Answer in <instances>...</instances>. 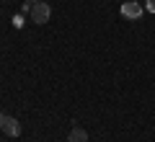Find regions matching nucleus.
<instances>
[{
	"mask_svg": "<svg viewBox=\"0 0 155 142\" xmlns=\"http://www.w3.org/2000/svg\"><path fill=\"white\" fill-rule=\"evenodd\" d=\"M67 142H88V132L80 129V127H72L70 134H67Z\"/></svg>",
	"mask_w": 155,
	"mask_h": 142,
	"instance_id": "4",
	"label": "nucleus"
},
{
	"mask_svg": "<svg viewBox=\"0 0 155 142\" xmlns=\"http://www.w3.org/2000/svg\"><path fill=\"white\" fill-rule=\"evenodd\" d=\"M145 11H147V13H155V0H147V3H145Z\"/></svg>",
	"mask_w": 155,
	"mask_h": 142,
	"instance_id": "5",
	"label": "nucleus"
},
{
	"mask_svg": "<svg viewBox=\"0 0 155 142\" xmlns=\"http://www.w3.org/2000/svg\"><path fill=\"white\" fill-rule=\"evenodd\" d=\"M3 119H5V114H3V111H0V127H3Z\"/></svg>",
	"mask_w": 155,
	"mask_h": 142,
	"instance_id": "8",
	"label": "nucleus"
},
{
	"mask_svg": "<svg viewBox=\"0 0 155 142\" xmlns=\"http://www.w3.org/2000/svg\"><path fill=\"white\" fill-rule=\"evenodd\" d=\"M39 0H23V11H31V5H36Z\"/></svg>",
	"mask_w": 155,
	"mask_h": 142,
	"instance_id": "6",
	"label": "nucleus"
},
{
	"mask_svg": "<svg viewBox=\"0 0 155 142\" xmlns=\"http://www.w3.org/2000/svg\"><path fill=\"white\" fill-rule=\"evenodd\" d=\"M31 21L34 23H47L49 21V16H52V8H49V3H36V5H31Z\"/></svg>",
	"mask_w": 155,
	"mask_h": 142,
	"instance_id": "1",
	"label": "nucleus"
},
{
	"mask_svg": "<svg viewBox=\"0 0 155 142\" xmlns=\"http://www.w3.org/2000/svg\"><path fill=\"white\" fill-rule=\"evenodd\" d=\"M13 26L21 28V26H23V16H16V18H13Z\"/></svg>",
	"mask_w": 155,
	"mask_h": 142,
	"instance_id": "7",
	"label": "nucleus"
},
{
	"mask_svg": "<svg viewBox=\"0 0 155 142\" xmlns=\"http://www.w3.org/2000/svg\"><path fill=\"white\" fill-rule=\"evenodd\" d=\"M142 13H145V8L140 5L137 0H127V3L122 5V16H124V18H132V21H137Z\"/></svg>",
	"mask_w": 155,
	"mask_h": 142,
	"instance_id": "2",
	"label": "nucleus"
},
{
	"mask_svg": "<svg viewBox=\"0 0 155 142\" xmlns=\"http://www.w3.org/2000/svg\"><path fill=\"white\" fill-rule=\"evenodd\" d=\"M0 129L5 132L8 137H18V134H21V124H18V119H16V116H5Z\"/></svg>",
	"mask_w": 155,
	"mask_h": 142,
	"instance_id": "3",
	"label": "nucleus"
}]
</instances>
